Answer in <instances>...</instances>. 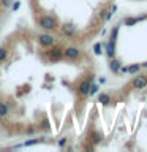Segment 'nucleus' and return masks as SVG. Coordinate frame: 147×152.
<instances>
[{"label":"nucleus","instance_id":"nucleus-1","mask_svg":"<svg viewBox=\"0 0 147 152\" xmlns=\"http://www.w3.org/2000/svg\"><path fill=\"white\" fill-rule=\"evenodd\" d=\"M36 24H38V27L43 28L44 32H54L60 26L59 19L55 16H51V14H41V16H38Z\"/></svg>","mask_w":147,"mask_h":152},{"label":"nucleus","instance_id":"nucleus-2","mask_svg":"<svg viewBox=\"0 0 147 152\" xmlns=\"http://www.w3.org/2000/svg\"><path fill=\"white\" fill-rule=\"evenodd\" d=\"M93 84V75L90 73L87 75L85 78H82L79 81L78 84H76V95H78V98H85V97H89V90H90V86Z\"/></svg>","mask_w":147,"mask_h":152},{"label":"nucleus","instance_id":"nucleus-3","mask_svg":"<svg viewBox=\"0 0 147 152\" xmlns=\"http://www.w3.org/2000/svg\"><path fill=\"white\" fill-rule=\"evenodd\" d=\"M46 59L52 62V64H57V62H60L62 59H63V48H60V46H51V48H47V51H46Z\"/></svg>","mask_w":147,"mask_h":152},{"label":"nucleus","instance_id":"nucleus-4","mask_svg":"<svg viewBox=\"0 0 147 152\" xmlns=\"http://www.w3.org/2000/svg\"><path fill=\"white\" fill-rule=\"evenodd\" d=\"M81 57H82V51L76 46H68L63 49V59L70 62H79Z\"/></svg>","mask_w":147,"mask_h":152},{"label":"nucleus","instance_id":"nucleus-5","mask_svg":"<svg viewBox=\"0 0 147 152\" xmlns=\"http://www.w3.org/2000/svg\"><path fill=\"white\" fill-rule=\"evenodd\" d=\"M36 40H38V45H40L41 48H44V49H47V48H51V46L55 45V37L51 35V32L38 33Z\"/></svg>","mask_w":147,"mask_h":152},{"label":"nucleus","instance_id":"nucleus-6","mask_svg":"<svg viewBox=\"0 0 147 152\" xmlns=\"http://www.w3.org/2000/svg\"><path fill=\"white\" fill-rule=\"evenodd\" d=\"M130 87H131V89H136V90L146 89V87H147V75H144V73H138L135 78L131 79Z\"/></svg>","mask_w":147,"mask_h":152},{"label":"nucleus","instance_id":"nucleus-7","mask_svg":"<svg viewBox=\"0 0 147 152\" xmlns=\"http://www.w3.org/2000/svg\"><path fill=\"white\" fill-rule=\"evenodd\" d=\"M59 30L62 32V35H63L65 38H74L76 35H78V30H76V27L73 26V24H70V22L60 24V26H59Z\"/></svg>","mask_w":147,"mask_h":152},{"label":"nucleus","instance_id":"nucleus-8","mask_svg":"<svg viewBox=\"0 0 147 152\" xmlns=\"http://www.w3.org/2000/svg\"><path fill=\"white\" fill-rule=\"evenodd\" d=\"M103 133L101 132H98V130H90V133H89V136H87V141L90 142V144H93V146H98L100 142L103 141Z\"/></svg>","mask_w":147,"mask_h":152},{"label":"nucleus","instance_id":"nucleus-9","mask_svg":"<svg viewBox=\"0 0 147 152\" xmlns=\"http://www.w3.org/2000/svg\"><path fill=\"white\" fill-rule=\"evenodd\" d=\"M117 30H119V28L116 27V30H114V32H112V35H111V40H109V43H108L106 54H108L109 59H112L114 54H116V35H117Z\"/></svg>","mask_w":147,"mask_h":152},{"label":"nucleus","instance_id":"nucleus-10","mask_svg":"<svg viewBox=\"0 0 147 152\" xmlns=\"http://www.w3.org/2000/svg\"><path fill=\"white\" fill-rule=\"evenodd\" d=\"M120 66H122V64H120V60H117V59H111V62H109V68H111V71H114V73H119L120 71Z\"/></svg>","mask_w":147,"mask_h":152},{"label":"nucleus","instance_id":"nucleus-11","mask_svg":"<svg viewBox=\"0 0 147 152\" xmlns=\"http://www.w3.org/2000/svg\"><path fill=\"white\" fill-rule=\"evenodd\" d=\"M98 102L106 106V104L111 103V95H109V94H104V92H103V94H100V95H98Z\"/></svg>","mask_w":147,"mask_h":152},{"label":"nucleus","instance_id":"nucleus-12","mask_svg":"<svg viewBox=\"0 0 147 152\" xmlns=\"http://www.w3.org/2000/svg\"><path fill=\"white\" fill-rule=\"evenodd\" d=\"M9 114V106L5 102H0V117H7Z\"/></svg>","mask_w":147,"mask_h":152},{"label":"nucleus","instance_id":"nucleus-13","mask_svg":"<svg viewBox=\"0 0 147 152\" xmlns=\"http://www.w3.org/2000/svg\"><path fill=\"white\" fill-rule=\"evenodd\" d=\"M8 59V48L7 46H0V64H3Z\"/></svg>","mask_w":147,"mask_h":152},{"label":"nucleus","instance_id":"nucleus-14","mask_svg":"<svg viewBox=\"0 0 147 152\" xmlns=\"http://www.w3.org/2000/svg\"><path fill=\"white\" fill-rule=\"evenodd\" d=\"M139 70H141V65H139V64H135V65H131V66H127V73H131V75L139 73Z\"/></svg>","mask_w":147,"mask_h":152},{"label":"nucleus","instance_id":"nucleus-15","mask_svg":"<svg viewBox=\"0 0 147 152\" xmlns=\"http://www.w3.org/2000/svg\"><path fill=\"white\" fill-rule=\"evenodd\" d=\"M44 130V132H49L51 130V125H49V121L47 119H43V122H41V125H38V130Z\"/></svg>","mask_w":147,"mask_h":152},{"label":"nucleus","instance_id":"nucleus-16","mask_svg":"<svg viewBox=\"0 0 147 152\" xmlns=\"http://www.w3.org/2000/svg\"><path fill=\"white\" fill-rule=\"evenodd\" d=\"M98 18L101 19V21H104V19H109L111 16H109V11H108V10H101V11L98 13Z\"/></svg>","mask_w":147,"mask_h":152},{"label":"nucleus","instance_id":"nucleus-17","mask_svg":"<svg viewBox=\"0 0 147 152\" xmlns=\"http://www.w3.org/2000/svg\"><path fill=\"white\" fill-rule=\"evenodd\" d=\"M139 19H141V18H138V16H136V18H127V19H125V24H127V26H133V24H136Z\"/></svg>","mask_w":147,"mask_h":152},{"label":"nucleus","instance_id":"nucleus-18","mask_svg":"<svg viewBox=\"0 0 147 152\" xmlns=\"http://www.w3.org/2000/svg\"><path fill=\"white\" fill-rule=\"evenodd\" d=\"M43 140V138H33V140H30V141H25L22 146H33V144H36V142H40Z\"/></svg>","mask_w":147,"mask_h":152},{"label":"nucleus","instance_id":"nucleus-19","mask_svg":"<svg viewBox=\"0 0 147 152\" xmlns=\"http://www.w3.org/2000/svg\"><path fill=\"white\" fill-rule=\"evenodd\" d=\"M38 130V127H35V125H28L27 128H25V135H33Z\"/></svg>","mask_w":147,"mask_h":152},{"label":"nucleus","instance_id":"nucleus-20","mask_svg":"<svg viewBox=\"0 0 147 152\" xmlns=\"http://www.w3.org/2000/svg\"><path fill=\"white\" fill-rule=\"evenodd\" d=\"M97 92H98V86L92 84V86H90V90H89V97H92V95H95Z\"/></svg>","mask_w":147,"mask_h":152},{"label":"nucleus","instance_id":"nucleus-21","mask_svg":"<svg viewBox=\"0 0 147 152\" xmlns=\"http://www.w3.org/2000/svg\"><path fill=\"white\" fill-rule=\"evenodd\" d=\"M66 142H68V138H60L59 140V147H62V149H63V147H66Z\"/></svg>","mask_w":147,"mask_h":152},{"label":"nucleus","instance_id":"nucleus-22","mask_svg":"<svg viewBox=\"0 0 147 152\" xmlns=\"http://www.w3.org/2000/svg\"><path fill=\"white\" fill-rule=\"evenodd\" d=\"M93 49H95V54H101V43H97Z\"/></svg>","mask_w":147,"mask_h":152},{"label":"nucleus","instance_id":"nucleus-23","mask_svg":"<svg viewBox=\"0 0 147 152\" xmlns=\"http://www.w3.org/2000/svg\"><path fill=\"white\" fill-rule=\"evenodd\" d=\"M2 3H3V7H9L13 3V0H2Z\"/></svg>","mask_w":147,"mask_h":152},{"label":"nucleus","instance_id":"nucleus-24","mask_svg":"<svg viewBox=\"0 0 147 152\" xmlns=\"http://www.w3.org/2000/svg\"><path fill=\"white\" fill-rule=\"evenodd\" d=\"M3 10V3H2V0H0V11Z\"/></svg>","mask_w":147,"mask_h":152}]
</instances>
